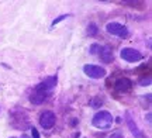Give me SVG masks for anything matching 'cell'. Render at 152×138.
Segmentation results:
<instances>
[{
    "label": "cell",
    "instance_id": "obj_17",
    "mask_svg": "<svg viewBox=\"0 0 152 138\" xmlns=\"http://www.w3.org/2000/svg\"><path fill=\"white\" fill-rule=\"evenodd\" d=\"M10 138H16V137H10Z\"/></svg>",
    "mask_w": 152,
    "mask_h": 138
},
{
    "label": "cell",
    "instance_id": "obj_14",
    "mask_svg": "<svg viewBox=\"0 0 152 138\" xmlns=\"http://www.w3.org/2000/svg\"><path fill=\"white\" fill-rule=\"evenodd\" d=\"M66 17H68V16H61L59 18H56V20H54V21H52V26H55V24H58V23H59L61 20H64V18H66Z\"/></svg>",
    "mask_w": 152,
    "mask_h": 138
},
{
    "label": "cell",
    "instance_id": "obj_4",
    "mask_svg": "<svg viewBox=\"0 0 152 138\" xmlns=\"http://www.w3.org/2000/svg\"><path fill=\"white\" fill-rule=\"evenodd\" d=\"M120 56H121V59H124L125 62H130V64L141 61L144 58L141 52L138 50H134V48H123L121 52H120Z\"/></svg>",
    "mask_w": 152,
    "mask_h": 138
},
{
    "label": "cell",
    "instance_id": "obj_15",
    "mask_svg": "<svg viewBox=\"0 0 152 138\" xmlns=\"http://www.w3.org/2000/svg\"><path fill=\"white\" fill-rule=\"evenodd\" d=\"M110 138H124V137H123V135H121V134H120V133H114V134H113V135H111V137H110Z\"/></svg>",
    "mask_w": 152,
    "mask_h": 138
},
{
    "label": "cell",
    "instance_id": "obj_3",
    "mask_svg": "<svg viewBox=\"0 0 152 138\" xmlns=\"http://www.w3.org/2000/svg\"><path fill=\"white\" fill-rule=\"evenodd\" d=\"M106 31L111 35H115V37H121V38H125L128 35V28L120 24V23H115V21H111V23H107L106 26Z\"/></svg>",
    "mask_w": 152,
    "mask_h": 138
},
{
    "label": "cell",
    "instance_id": "obj_6",
    "mask_svg": "<svg viewBox=\"0 0 152 138\" xmlns=\"http://www.w3.org/2000/svg\"><path fill=\"white\" fill-rule=\"evenodd\" d=\"M83 72L86 73L89 77H92V79H102V77L106 76V69L102 66H99V65H85L83 66Z\"/></svg>",
    "mask_w": 152,
    "mask_h": 138
},
{
    "label": "cell",
    "instance_id": "obj_1",
    "mask_svg": "<svg viewBox=\"0 0 152 138\" xmlns=\"http://www.w3.org/2000/svg\"><path fill=\"white\" fill-rule=\"evenodd\" d=\"M55 86H56V76L47 77L44 82H41L39 85H37L34 88L33 93L30 96V101L33 104H41V103H44V100H47V97L51 93V90Z\"/></svg>",
    "mask_w": 152,
    "mask_h": 138
},
{
    "label": "cell",
    "instance_id": "obj_2",
    "mask_svg": "<svg viewBox=\"0 0 152 138\" xmlns=\"http://www.w3.org/2000/svg\"><path fill=\"white\" fill-rule=\"evenodd\" d=\"M114 123V118L111 116V113L106 110H102V111H97L92 118V124L96 128L99 130H107L113 126Z\"/></svg>",
    "mask_w": 152,
    "mask_h": 138
},
{
    "label": "cell",
    "instance_id": "obj_10",
    "mask_svg": "<svg viewBox=\"0 0 152 138\" xmlns=\"http://www.w3.org/2000/svg\"><path fill=\"white\" fill-rule=\"evenodd\" d=\"M87 34L89 35H94V34H97V26L92 23V24H89V27H87Z\"/></svg>",
    "mask_w": 152,
    "mask_h": 138
},
{
    "label": "cell",
    "instance_id": "obj_9",
    "mask_svg": "<svg viewBox=\"0 0 152 138\" xmlns=\"http://www.w3.org/2000/svg\"><path fill=\"white\" fill-rule=\"evenodd\" d=\"M115 90L117 92H128V90H131V88H132V82H131L128 77H120L118 80L115 82Z\"/></svg>",
    "mask_w": 152,
    "mask_h": 138
},
{
    "label": "cell",
    "instance_id": "obj_5",
    "mask_svg": "<svg viewBox=\"0 0 152 138\" xmlns=\"http://www.w3.org/2000/svg\"><path fill=\"white\" fill-rule=\"evenodd\" d=\"M55 121H56V116H55L54 111L51 110H45L41 113L39 116V126L44 128V130H49L55 126Z\"/></svg>",
    "mask_w": 152,
    "mask_h": 138
},
{
    "label": "cell",
    "instance_id": "obj_7",
    "mask_svg": "<svg viewBox=\"0 0 152 138\" xmlns=\"http://www.w3.org/2000/svg\"><path fill=\"white\" fill-rule=\"evenodd\" d=\"M125 121H127V126H128V128H130V131L132 133L134 137L135 138H145V135L142 134V131L138 128L137 123L134 121V118H132L130 111H125Z\"/></svg>",
    "mask_w": 152,
    "mask_h": 138
},
{
    "label": "cell",
    "instance_id": "obj_12",
    "mask_svg": "<svg viewBox=\"0 0 152 138\" xmlns=\"http://www.w3.org/2000/svg\"><path fill=\"white\" fill-rule=\"evenodd\" d=\"M99 48H100V45H97V44H93L92 47H90V54H96L99 51Z\"/></svg>",
    "mask_w": 152,
    "mask_h": 138
},
{
    "label": "cell",
    "instance_id": "obj_16",
    "mask_svg": "<svg viewBox=\"0 0 152 138\" xmlns=\"http://www.w3.org/2000/svg\"><path fill=\"white\" fill-rule=\"evenodd\" d=\"M21 138H31V137H28V135H26V134H23Z\"/></svg>",
    "mask_w": 152,
    "mask_h": 138
},
{
    "label": "cell",
    "instance_id": "obj_8",
    "mask_svg": "<svg viewBox=\"0 0 152 138\" xmlns=\"http://www.w3.org/2000/svg\"><path fill=\"white\" fill-rule=\"evenodd\" d=\"M99 56H100V59H102L104 64H111L114 59L113 50L110 48L109 45H103V47L99 48Z\"/></svg>",
    "mask_w": 152,
    "mask_h": 138
},
{
    "label": "cell",
    "instance_id": "obj_13",
    "mask_svg": "<svg viewBox=\"0 0 152 138\" xmlns=\"http://www.w3.org/2000/svg\"><path fill=\"white\" fill-rule=\"evenodd\" d=\"M31 134H33V138H39V134H38L37 128H31Z\"/></svg>",
    "mask_w": 152,
    "mask_h": 138
},
{
    "label": "cell",
    "instance_id": "obj_11",
    "mask_svg": "<svg viewBox=\"0 0 152 138\" xmlns=\"http://www.w3.org/2000/svg\"><path fill=\"white\" fill-rule=\"evenodd\" d=\"M102 103H103V100L102 99L99 100V97H96V99H93L92 101H90V104H92L93 107H99V104H102Z\"/></svg>",
    "mask_w": 152,
    "mask_h": 138
}]
</instances>
